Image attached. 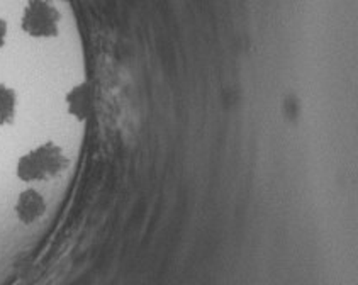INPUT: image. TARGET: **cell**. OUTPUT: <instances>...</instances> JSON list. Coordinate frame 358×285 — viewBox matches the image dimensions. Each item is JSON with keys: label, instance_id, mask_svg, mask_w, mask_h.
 I'll list each match as a JSON object with an SVG mask.
<instances>
[{"label": "cell", "instance_id": "cell-1", "mask_svg": "<svg viewBox=\"0 0 358 285\" xmlns=\"http://www.w3.org/2000/svg\"><path fill=\"white\" fill-rule=\"evenodd\" d=\"M69 165L65 153L55 142L38 146L33 152L19 160L17 177L24 182H38L48 180L51 177H57Z\"/></svg>", "mask_w": 358, "mask_h": 285}, {"label": "cell", "instance_id": "cell-2", "mask_svg": "<svg viewBox=\"0 0 358 285\" xmlns=\"http://www.w3.org/2000/svg\"><path fill=\"white\" fill-rule=\"evenodd\" d=\"M59 12L48 0H27L22 12V31L33 38H55L58 34Z\"/></svg>", "mask_w": 358, "mask_h": 285}, {"label": "cell", "instance_id": "cell-3", "mask_svg": "<svg viewBox=\"0 0 358 285\" xmlns=\"http://www.w3.org/2000/svg\"><path fill=\"white\" fill-rule=\"evenodd\" d=\"M46 211V202L41 193L34 189H27L19 196L15 202V214L24 224H31L38 221Z\"/></svg>", "mask_w": 358, "mask_h": 285}, {"label": "cell", "instance_id": "cell-4", "mask_svg": "<svg viewBox=\"0 0 358 285\" xmlns=\"http://www.w3.org/2000/svg\"><path fill=\"white\" fill-rule=\"evenodd\" d=\"M17 109V94L10 87L0 83V126L10 124Z\"/></svg>", "mask_w": 358, "mask_h": 285}, {"label": "cell", "instance_id": "cell-5", "mask_svg": "<svg viewBox=\"0 0 358 285\" xmlns=\"http://www.w3.org/2000/svg\"><path fill=\"white\" fill-rule=\"evenodd\" d=\"M7 38V22L3 19H0V50H2L3 45H6Z\"/></svg>", "mask_w": 358, "mask_h": 285}]
</instances>
